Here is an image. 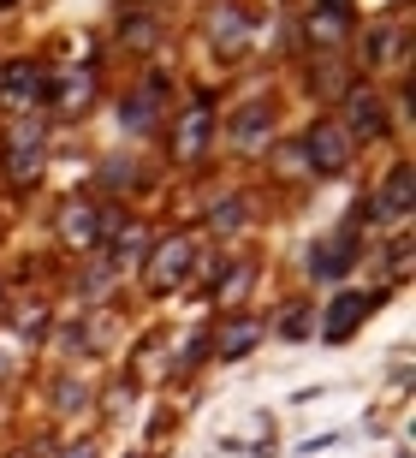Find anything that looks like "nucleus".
Here are the masks:
<instances>
[{"label":"nucleus","instance_id":"obj_6","mask_svg":"<svg viewBox=\"0 0 416 458\" xmlns=\"http://www.w3.org/2000/svg\"><path fill=\"white\" fill-rule=\"evenodd\" d=\"M256 334H262L256 322H238V327H226V334H220V352H226V357H244L250 345H256Z\"/></svg>","mask_w":416,"mask_h":458},{"label":"nucleus","instance_id":"obj_4","mask_svg":"<svg viewBox=\"0 0 416 458\" xmlns=\"http://www.w3.org/2000/svg\"><path fill=\"white\" fill-rule=\"evenodd\" d=\"M184 262H191V244H184V238H173V244H166L161 250V262H155V286H179V274H184Z\"/></svg>","mask_w":416,"mask_h":458},{"label":"nucleus","instance_id":"obj_8","mask_svg":"<svg viewBox=\"0 0 416 458\" xmlns=\"http://www.w3.org/2000/svg\"><path fill=\"white\" fill-rule=\"evenodd\" d=\"M137 256H143V233H137V226H132V233L119 238V268H132Z\"/></svg>","mask_w":416,"mask_h":458},{"label":"nucleus","instance_id":"obj_9","mask_svg":"<svg viewBox=\"0 0 416 458\" xmlns=\"http://www.w3.org/2000/svg\"><path fill=\"white\" fill-rule=\"evenodd\" d=\"M250 286V268H238V274H226V286H220V298H238V292Z\"/></svg>","mask_w":416,"mask_h":458},{"label":"nucleus","instance_id":"obj_5","mask_svg":"<svg viewBox=\"0 0 416 458\" xmlns=\"http://www.w3.org/2000/svg\"><path fill=\"white\" fill-rule=\"evenodd\" d=\"M363 304H369V298H339V304H333V327H327L333 340H345L351 327H357V316H363Z\"/></svg>","mask_w":416,"mask_h":458},{"label":"nucleus","instance_id":"obj_1","mask_svg":"<svg viewBox=\"0 0 416 458\" xmlns=\"http://www.w3.org/2000/svg\"><path fill=\"white\" fill-rule=\"evenodd\" d=\"M310 167L316 173H345L351 167V137L339 131V119H321L310 131Z\"/></svg>","mask_w":416,"mask_h":458},{"label":"nucleus","instance_id":"obj_2","mask_svg":"<svg viewBox=\"0 0 416 458\" xmlns=\"http://www.w3.org/2000/svg\"><path fill=\"white\" fill-rule=\"evenodd\" d=\"M345 137H381L386 131V107L375 89H351V107H345Z\"/></svg>","mask_w":416,"mask_h":458},{"label":"nucleus","instance_id":"obj_3","mask_svg":"<svg viewBox=\"0 0 416 458\" xmlns=\"http://www.w3.org/2000/svg\"><path fill=\"white\" fill-rule=\"evenodd\" d=\"M42 89H48V78H42L36 66H13L6 84H0V96H6L13 107H30V102H42Z\"/></svg>","mask_w":416,"mask_h":458},{"label":"nucleus","instance_id":"obj_7","mask_svg":"<svg viewBox=\"0 0 416 458\" xmlns=\"http://www.w3.org/2000/svg\"><path fill=\"white\" fill-rule=\"evenodd\" d=\"M66 238H72V244H83V238L96 244V238H101V226H96V208H89V215H83V208H66Z\"/></svg>","mask_w":416,"mask_h":458},{"label":"nucleus","instance_id":"obj_10","mask_svg":"<svg viewBox=\"0 0 416 458\" xmlns=\"http://www.w3.org/2000/svg\"><path fill=\"white\" fill-rule=\"evenodd\" d=\"M72 458H96V453H72Z\"/></svg>","mask_w":416,"mask_h":458}]
</instances>
